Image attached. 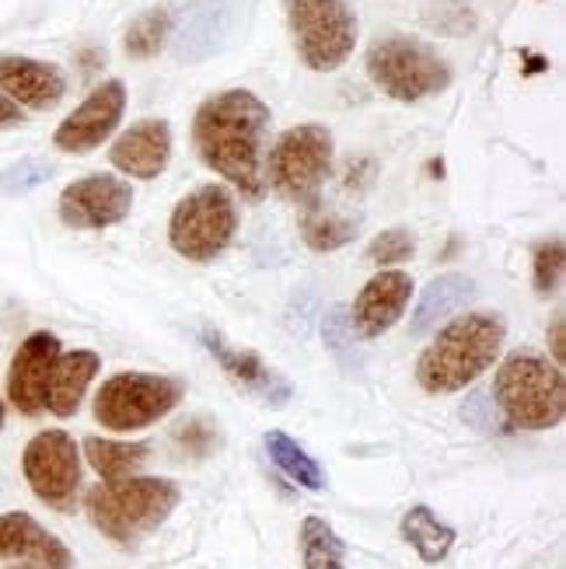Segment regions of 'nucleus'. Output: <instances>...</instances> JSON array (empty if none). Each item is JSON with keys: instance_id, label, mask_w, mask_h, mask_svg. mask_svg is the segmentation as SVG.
I'll return each instance as SVG.
<instances>
[{"instance_id": "1", "label": "nucleus", "mask_w": 566, "mask_h": 569, "mask_svg": "<svg viewBox=\"0 0 566 569\" xmlns=\"http://www.w3.org/2000/svg\"><path fill=\"white\" fill-rule=\"evenodd\" d=\"M274 112L249 88H228L200 102L192 116V147L200 161L249 203L266 200V140Z\"/></svg>"}, {"instance_id": "2", "label": "nucleus", "mask_w": 566, "mask_h": 569, "mask_svg": "<svg viewBox=\"0 0 566 569\" xmlns=\"http://www.w3.org/2000/svg\"><path fill=\"white\" fill-rule=\"evenodd\" d=\"M507 321L500 311H469L451 318L416 357V385L430 395H455L479 381L500 360Z\"/></svg>"}, {"instance_id": "3", "label": "nucleus", "mask_w": 566, "mask_h": 569, "mask_svg": "<svg viewBox=\"0 0 566 569\" xmlns=\"http://www.w3.org/2000/svg\"><path fill=\"white\" fill-rule=\"evenodd\" d=\"M182 500L179 482L161 476H130L95 486L85 497V510L95 531H102L119 549H133L140 538L155 535Z\"/></svg>"}, {"instance_id": "4", "label": "nucleus", "mask_w": 566, "mask_h": 569, "mask_svg": "<svg viewBox=\"0 0 566 569\" xmlns=\"http://www.w3.org/2000/svg\"><path fill=\"white\" fill-rule=\"evenodd\" d=\"M494 406L514 430H556L566 416L563 367L535 350H514L494 375Z\"/></svg>"}, {"instance_id": "5", "label": "nucleus", "mask_w": 566, "mask_h": 569, "mask_svg": "<svg viewBox=\"0 0 566 569\" xmlns=\"http://www.w3.org/2000/svg\"><path fill=\"white\" fill-rule=\"evenodd\" d=\"M364 70L381 94L406 106L448 91L455 81L451 63L430 42L406 32H388L367 46Z\"/></svg>"}, {"instance_id": "6", "label": "nucleus", "mask_w": 566, "mask_h": 569, "mask_svg": "<svg viewBox=\"0 0 566 569\" xmlns=\"http://www.w3.org/2000/svg\"><path fill=\"white\" fill-rule=\"evenodd\" d=\"M336 140L322 122H301L284 130L266 151V186L294 207H318L332 176Z\"/></svg>"}, {"instance_id": "7", "label": "nucleus", "mask_w": 566, "mask_h": 569, "mask_svg": "<svg viewBox=\"0 0 566 569\" xmlns=\"http://www.w3.org/2000/svg\"><path fill=\"white\" fill-rule=\"evenodd\" d=\"M238 234L235 192L220 182L192 189L168 217V244L189 262H214Z\"/></svg>"}, {"instance_id": "8", "label": "nucleus", "mask_w": 566, "mask_h": 569, "mask_svg": "<svg viewBox=\"0 0 566 569\" xmlns=\"http://www.w3.org/2000/svg\"><path fill=\"white\" fill-rule=\"evenodd\" d=\"M287 24L298 60L315 73H332L357 49V14L347 0H287Z\"/></svg>"}, {"instance_id": "9", "label": "nucleus", "mask_w": 566, "mask_h": 569, "mask_svg": "<svg viewBox=\"0 0 566 569\" xmlns=\"http://www.w3.org/2000/svg\"><path fill=\"white\" fill-rule=\"evenodd\" d=\"M182 381L165 375L122 370L102 381L95 395V419L112 433H137L155 427L182 402Z\"/></svg>"}, {"instance_id": "10", "label": "nucleus", "mask_w": 566, "mask_h": 569, "mask_svg": "<svg viewBox=\"0 0 566 569\" xmlns=\"http://www.w3.org/2000/svg\"><path fill=\"white\" fill-rule=\"evenodd\" d=\"M24 482L36 500L53 507L57 513H70L81 492V448L67 430H39L21 451Z\"/></svg>"}, {"instance_id": "11", "label": "nucleus", "mask_w": 566, "mask_h": 569, "mask_svg": "<svg viewBox=\"0 0 566 569\" xmlns=\"http://www.w3.org/2000/svg\"><path fill=\"white\" fill-rule=\"evenodd\" d=\"M133 210V186L119 176H85L60 192L57 213L73 231H106L116 228Z\"/></svg>"}, {"instance_id": "12", "label": "nucleus", "mask_w": 566, "mask_h": 569, "mask_svg": "<svg viewBox=\"0 0 566 569\" xmlns=\"http://www.w3.org/2000/svg\"><path fill=\"white\" fill-rule=\"evenodd\" d=\"M122 112H127V84L116 78L102 81L57 127L53 147L63 154H91L116 133Z\"/></svg>"}, {"instance_id": "13", "label": "nucleus", "mask_w": 566, "mask_h": 569, "mask_svg": "<svg viewBox=\"0 0 566 569\" xmlns=\"http://www.w3.org/2000/svg\"><path fill=\"white\" fill-rule=\"evenodd\" d=\"M200 342L203 350L217 360V367L225 370V378L245 391L249 399H256L259 406H269V409H284L290 399H294V388L290 381L280 375V370L269 367L259 353L252 350H238V346H231L225 336H220L217 329H200Z\"/></svg>"}, {"instance_id": "14", "label": "nucleus", "mask_w": 566, "mask_h": 569, "mask_svg": "<svg viewBox=\"0 0 566 569\" xmlns=\"http://www.w3.org/2000/svg\"><path fill=\"white\" fill-rule=\"evenodd\" d=\"M413 287H416L413 277L403 273V269H381V273H375L354 297L350 308L354 332L364 342H371L381 339L391 326H399L413 301Z\"/></svg>"}, {"instance_id": "15", "label": "nucleus", "mask_w": 566, "mask_h": 569, "mask_svg": "<svg viewBox=\"0 0 566 569\" xmlns=\"http://www.w3.org/2000/svg\"><path fill=\"white\" fill-rule=\"evenodd\" d=\"M63 353V346L53 332H32L24 339L8 367V402L21 416H39L46 412V385L49 370H53L57 357Z\"/></svg>"}, {"instance_id": "16", "label": "nucleus", "mask_w": 566, "mask_h": 569, "mask_svg": "<svg viewBox=\"0 0 566 569\" xmlns=\"http://www.w3.org/2000/svg\"><path fill=\"white\" fill-rule=\"evenodd\" d=\"M235 4L231 0H189L186 11L179 14V24L171 29V53L179 63H200L231 36Z\"/></svg>"}, {"instance_id": "17", "label": "nucleus", "mask_w": 566, "mask_h": 569, "mask_svg": "<svg viewBox=\"0 0 566 569\" xmlns=\"http://www.w3.org/2000/svg\"><path fill=\"white\" fill-rule=\"evenodd\" d=\"M109 161L116 171L140 182H151L165 176V168L171 161V127L168 119L147 116L133 122L130 130H122L116 143L109 147Z\"/></svg>"}, {"instance_id": "18", "label": "nucleus", "mask_w": 566, "mask_h": 569, "mask_svg": "<svg viewBox=\"0 0 566 569\" xmlns=\"http://www.w3.org/2000/svg\"><path fill=\"white\" fill-rule=\"evenodd\" d=\"M0 91L18 109L49 112L63 102L67 73L57 63L32 60V57H0Z\"/></svg>"}, {"instance_id": "19", "label": "nucleus", "mask_w": 566, "mask_h": 569, "mask_svg": "<svg viewBox=\"0 0 566 569\" xmlns=\"http://www.w3.org/2000/svg\"><path fill=\"white\" fill-rule=\"evenodd\" d=\"M29 562L39 569H73V552L29 513H0V562Z\"/></svg>"}, {"instance_id": "20", "label": "nucleus", "mask_w": 566, "mask_h": 569, "mask_svg": "<svg viewBox=\"0 0 566 569\" xmlns=\"http://www.w3.org/2000/svg\"><path fill=\"white\" fill-rule=\"evenodd\" d=\"M98 370H102V357L95 350H70V353H60L53 370H49V385H46V409L60 416V419H70L73 412L81 409L85 395H88V385L98 378Z\"/></svg>"}, {"instance_id": "21", "label": "nucleus", "mask_w": 566, "mask_h": 569, "mask_svg": "<svg viewBox=\"0 0 566 569\" xmlns=\"http://www.w3.org/2000/svg\"><path fill=\"white\" fill-rule=\"evenodd\" d=\"M476 297V280L473 277H465V273H440L434 277L424 293H420V301H416V311L409 318V336H427L434 332L440 321L451 318L455 311H461L465 305H469Z\"/></svg>"}, {"instance_id": "22", "label": "nucleus", "mask_w": 566, "mask_h": 569, "mask_svg": "<svg viewBox=\"0 0 566 569\" xmlns=\"http://www.w3.org/2000/svg\"><path fill=\"white\" fill-rule=\"evenodd\" d=\"M406 546L416 549L427 566H437L440 559H448V552L455 549V528L445 525L440 517L427 507V503H416L403 513V525H399Z\"/></svg>"}, {"instance_id": "23", "label": "nucleus", "mask_w": 566, "mask_h": 569, "mask_svg": "<svg viewBox=\"0 0 566 569\" xmlns=\"http://www.w3.org/2000/svg\"><path fill=\"white\" fill-rule=\"evenodd\" d=\"M81 455L88 458V465L95 468L106 482L116 479H130L151 458V443H122V440H109V437H85Z\"/></svg>"}, {"instance_id": "24", "label": "nucleus", "mask_w": 566, "mask_h": 569, "mask_svg": "<svg viewBox=\"0 0 566 569\" xmlns=\"http://www.w3.org/2000/svg\"><path fill=\"white\" fill-rule=\"evenodd\" d=\"M262 448L269 455V461H274L280 472L301 489H311V492H322L326 489V472L322 465H318L298 440L287 437L284 430H266L262 433Z\"/></svg>"}, {"instance_id": "25", "label": "nucleus", "mask_w": 566, "mask_h": 569, "mask_svg": "<svg viewBox=\"0 0 566 569\" xmlns=\"http://www.w3.org/2000/svg\"><path fill=\"white\" fill-rule=\"evenodd\" d=\"M298 546H301V562L305 569H347V546L342 538L332 531L326 517H305L301 531H298Z\"/></svg>"}, {"instance_id": "26", "label": "nucleus", "mask_w": 566, "mask_h": 569, "mask_svg": "<svg viewBox=\"0 0 566 569\" xmlns=\"http://www.w3.org/2000/svg\"><path fill=\"white\" fill-rule=\"evenodd\" d=\"M176 29V14L168 8H151L130 21L127 36H122V49H127L130 60H155L171 39Z\"/></svg>"}, {"instance_id": "27", "label": "nucleus", "mask_w": 566, "mask_h": 569, "mask_svg": "<svg viewBox=\"0 0 566 569\" xmlns=\"http://www.w3.org/2000/svg\"><path fill=\"white\" fill-rule=\"evenodd\" d=\"M301 238L311 252H336L357 238V220L329 213L322 203L301 210Z\"/></svg>"}, {"instance_id": "28", "label": "nucleus", "mask_w": 566, "mask_h": 569, "mask_svg": "<svg viewBox=\"0 0 566 569\" xmlns=\"http://www.w3.org/2000/svg\"><path fill=\"white\" fill-rule=\"evenodd\" d=\"M322 339H326V350L332 353V360L347 370V375H357L360 363H364V353L357 346V332H354V321H350V308L342 305H332L322 318Z\"/></svg>"}, {"instance_id": "29", "label": "nucleus", "mask_w": 566, "mask_h": 569, "mask_svg": "<svg viewBox=\"0 0 566 569\" xmlns=\"http://www.w3.org/2000/svg\"><path fill=\"white\" fill-rule=\"evenodd\" d=\"M171 448L189 461H207L220 451V427L210 416H186L171 427Z\"/></svg>"}, {"instance_id": "30", "label": "nucleus", "mask_w": 566, "mask_h": 569, "mask_svg": "<svg viewBox=\"0 0 566 569\" xmlns=\"http://www.w3.org/2000/svg\"><path fill=\"white\" fill-rule=\"evenodd\" d=\"M413 256H416V234L409 228H388V231L375 234L371 244H367V252H364V259L378 269L403 266Z\"/></svg>"}, {"instance_id": "31", "label": "nucleus", "mask_w": 566, "mask_h": 569, "mask_svg": "<svg viewBox=\"0 0 566 569\" xmlns=\"http://www.w3.org/2000/svg\"><path fill=\"white\" fill-rule=\"evenodd\" d=\"M563 266H566V252H563V238H549L535 249L532 259V287L538 297H553L563 283Z\"/></svg>"}, {"instance_id": "32", "label": "nucleus", "mask_w": 566, "mask_h": 569, "mask_svg": "<svg viewBox=\"0 0 566 569\" xmlns=\"http://www.w3.org/2000/svg\"><path fill=\"white\" fill-rule=\"evenodd\" d=\"M53 176V164L42 161V158H21L18 164H11L4 176H0V189L8 196H21V192H32L36 186L49 182Z\"/></svg>"}, {"instance_id": "33", "label": "nucleus", "mask_w": 566, "mask_h": 569, "mask_svg": "<svg viewBox=\"0 0 566 569\" xmlns=\"http://www.w3.org/2000/svg\"><path fill=\"white\" fill-rule=\"evenodd\" d=\"M461 419H465V423H473L476 430H483V433H504L507 430V419L500 416V409L494 406V399H489L486 391H473L469 399H465Z\"/></svg>"}, {"instance_id": "34", "label": "nucleus", "mask_w": 566, "mask_h": 569, "mask_svg": "<svg viewBox=\"0 0 566 569\" xmlns=\"http://www.w3.org/2000/svg\"><path fill=\"white\" fill-rule=\"evenodd\" d=\"M546 339H549V350H553V363L563 367V360H566V318H563V311H556Z\"/></svg>"}, {"instance_id": "35", "label": "nucleus", "mask_w": 566, "mask_h": 569, "mask_svg": "<svg viewBox=\"0 0 566 569\" xmlns=\"http://www.w3.org/2000/svg\"><path fill=\"white\" fill-rule=\"evenodd\" d=\"M24 122V109H18L11 98L0 91V130H14Z\"/></svg>"}, {"instance_id": "36", "label": "nucleus", "mask_w": 566, "mask_h": 569, "mask_svg": "<svg viewBox=\"0 0 566 569\" xmlns=\"http://www.w3.org/2000/svg\"><path fill=\"white\" fill-rule=\"evenodd\" d=\"M4 416H8V406H4V399H0V430H4Z\"/></svg>"}, {"instance_id": "37", "label": "nucleus", "mask_w": 566, "mask_h": 569, "mask_svg": "<svg viewBox=\"0 0 566 569\" xmlns=\"http://www.w3.org/2000/svg\"><path fill=\"white\" fill-rule=\"evenodd\" d=\"M11 569H39V566H29V562H24V566H11Z\"/></svg>"}]
</instances>
